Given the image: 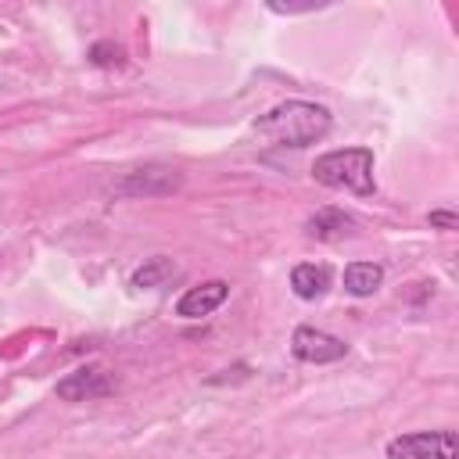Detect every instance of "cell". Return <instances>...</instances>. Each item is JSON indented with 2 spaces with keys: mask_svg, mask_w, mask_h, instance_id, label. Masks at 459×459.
Segmentation results:
<instances>
[{
  "mask_svg": "<svg viewBox=\"0 0 459 459\" xmlns=\"http://www.w3.org/2000/svg\"><path fill=\"white\" fill-rule=\"evenodd\" d=\"M333 126V115L316 100H283L258 115L255 133L273 147H308L319 143Z\"/></svg>",
  "mask_w": 459,
  "mask_h": 459,
  "instance_id": "cell-1",
  "label": "cell"
},
{
  "mask_svg": "<svg viewBox=\"0 0 459 459\" xmlns=\"http://www.w3.org/2000/svg\"><path fill=\"white\" fill-rule=\"evenodd\" d=\"M312 179L330 190H348L355 197H369L377 190L373 179V151L369 147H337L312 161Z\"/></svg>",
  "mask_w": 459,
  "mask_h": 459,
  "instance_id": "cell-2",
  "label": "cell"
},
{
  "mask_svg": "<svg viewBox=\"0 0 459 459\" xmlns=\"http://www.w3.org/2000/svg\"><path fill=\"white\" fill-rule=\"evenodd\" d=\"M387 459H459L455 430H412L387 441Z\"/></svg>",
  "mask_w": 459,
  "mask_h": 459,
  "instance_id": "cell-3",
  "label": "cell"
},
{
  "mask_svg": "<svg viewBox=\"0 0 459 459\" xmlns=\"http://www.w3.org/2000/svg\"><path fill=\"white\" fill-rule=\"evenodd\" d=\"M290 355L298 362H312V366H326V362H337L348 355V344L319 326H298L290 333Z\"/></svg>",
  "mask_w": 459,
  "mask_h": 459,
  "instance_id": "cell-4",
  "label": "cell"
},
{
  "mask_svg": "<svg viewBox=\"0 0 459 459\" xmlns=\"http://www.w3.org/2000/svg\"><path fill=\"white\" fill-rule=\"evenodd\" d=\"M115 391V380L104 366H79L72 373H65L54 387V394L61 402H93V398H108Z\"/></svg>",
  "mask_w": 459,
  "mask_h": 459,
  "instance_id": "cell-5",
  "label": "cell"
},
{
  "mask_svg": "<svg viewBox=\"0 0 459 459\" xmlns=\"http://www.w3.org/2000/svg\"><path fill=\"white\" fill-rule=\"evenodd\" d=\"M179 183H183V176L176 172V169H158V165H151V169H136V172H129L118 186H115V194H122V197H158V194H172V190H179Z\"/></svg>",
  "mask_w": 459,
  "mask_h": 459,
  "instance_id": "cell-6",
  "label": "cell"
},
{
  "mask_svg": "<svg viewBox=\"0 0 459 459\" xmlns=\"http://www.w3.org/2000/svg\"><path fill=\"white\" fill-rule=\"evenodd\" d=\"M226 298H230V283H226V280H204V283H197V287H190V290L179 294L176 316H179V319H204V316H212Z\"/></svg>",
  "mask_w": 459,
  "mask_h": 459,
  "instance_id": "cell-7",
  "label": "cell"
},
{
  "mask_svg": "<svg viewBox=\"0 0 459 459\" xmlns=\"http://www.w3.org/2000/svg\"><path fill=\"white\" fill-rule=\"evenodd\" d=\"M330 283H333V273H330V265H323V262H301V265L290 269V290H294L301 301L323 298V294L330 290Z\"/></svg>",
  "mask_w": 459,
  "mask_h": 459,
  "instance_id": "cell-8",
  "label": "cell"
},
{
  "mask_svg": "<svg viewBox=\"0 0 459 459\" xmlns=\"http://www.w3.org/2000/svg\"><path fill=\"white\" fill-rule=\"evenodd\" d=\"M305 230H308V237H316V240H344V237H351L355 233V219L344 212V208H319V212H312L308 215V222H305Z\"/></svg>",
  "mask_w": 459,
  "mask_h": 459,
  "instance_id": "cell-9",
  "label": "cell"
},
{
  "mask_svg": "<svg viewBox=\"0 0 459 459\" xmlns=\"http://www.w3.org/2000/svg\"><path fill=\"white\" fill-rule=\"evenodd\" d=\"M384 283V265L380 262H348L344 265V290L355 298L377 294Z\"/></svg>",
  "mask_w": 459,
  "mask_h": 459,
  "instance_id": "cell-10",
  "label": "cell"
},
{
  "mask_svg": "<svg viewBox=\"0 0 459 459\" xmlns=\"http://www.w3.org/2000/svg\"><path fill=\"white\" fill-rule=\"evenodd\" d=\"M176 273H179V269H176V262H172L169 255H154V258H147V262L129 276V287H136V290H151V287L169 283Z\"/></svg>",
  "mask_w": 459,
  "mask_h": 459,
  "instance_id": "cell-11",
  "label": "cell"
},
{
  "mask_svg": "<svg viewBox=\"0 0 459 459\" xmlns=\"http://www.w3.org/2000/svg\"><path fill=\"white\" fill-rule=\"evenodd\" d=\"M86 57H90V65H97V68H122V65H126V47L115 43V39H97Z\"/></svg>",
  "mask_w": 459,
  "mask_h": 459,
  "instance_id": "cell-12",
  "label": "cell"
},
{
  "mask_svg": "<svg viewBox=\"0 0 459 459\" xmlns=\"http://www.w3.org/2000/svg\"><path fill=\"white\" fill-rule=\"evenodd\" d=\"M427 222H430L434 230H455V226H459V215H455L452 208H434V212L427 215Z\"/></svg>",
  "mask_w": 459,
  "mask_h": 459,
  "instance_id": "cell-13",
  "label": "cell"
}]
</instances>
